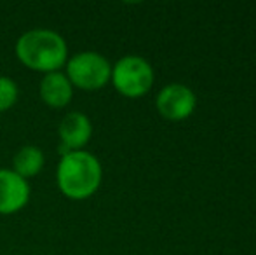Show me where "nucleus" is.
Wrapping results in <instances>:
<instances>
[{"label": "nucleus", "mask_w": 256, "mask_h": 255, "mask_svg": "<svg viewBox=\"0 0 256 255\" xmlns=\"http://www.w3.org/2000/svg\"><path fill=\"white\" fill-rule=\"evenodd\" d=\"M16 58L34 72L51 74L66 65L68 44L63 35L51 28H34L20 35L14 46Z\"/></svg>", "instance_id": "obj_2"}, {"label": "nucleus", "mask_w": 256, "mask_h": 255, "mask_svg": "<svg viewBox=\"0 0 256 255\" xmlns=\"http://www.w3.org/2000/svg\"><path fill=\"white\" fill-rule=\"evenodd\" d=\"M58 136L61 140V150L72 152V150H84L92 136V123L84 112H68L58 124Z\"/></svg>", "instance_id": "obj_7"}, {"label": "nucleus", "mask_w": 256, "mask_h": 255, "mask_svg": "<svg viewBox=\"0 0 256 255\" xmlns=\"http://www.w3.org/2000/svg\"><path fill=\"white\" fill-rule=\"evenodd\" d=\"M30 184L10 168H0V215H14L30 201Z\"/></svg>", "instance_id": "obj_6"}, {"label": "nucleus", "mask_w": 256, "mask_h": 255, "mask_svg": "<svg viewBox=\"0 0 256 255\" xmlns=\"http://www.w3.org/2000/svg\"><path fill=\"white\" fill-rule=\"evenodd\" d=\"M64 75L72 82L74 89L98 91L110 84L112 63L98 51H80L68 56Z\"/></svg>", "instance_id": "obj_3"}, {"label": "nucleus", "mask_w": 256, "mask_h": 255, "mask_svg": "<svg viewBox=\"0 0 256 255\" xmlns=\"http://www.w3.org/2000/svg\"><path fill=\"white\" fill-rule=\"evenodd\" d=\"M155 74L152 65L145 58L136 55H128L112 65L110 82L115 91L126 98H142L152 89Z\"/></svg>", "instance_id": "obj_4"}, {"label": "nucleus", "mask_w": 256, "mask_h": 255, "mask_svg": "<svg viewBox=\"0 0 256 255\" xmlns=\"http://www.w3.org/2000/svg\"><path fill=\"white\" fill-rule=\"evenodd\" d=\"M44 164H46V157L42 149H38L37 145H23L14 154L10 170L20 175L21 178L28 180V178L40 173Z\"/></svg>", "instance_id": "obj_9"}, {"label": "nucleus", "mask_w": 256, "mask_h": 255, "mask_svg": "<svg viewBox=\"0 0 256 255\" xmlns=\"http://www.w3.org/2000/svg\"><path fill=\"white\" fill-rule=\"evenodd\" d=\"M197 105L196 93L185 84L172 82L158 91L155 98L157 112L168 121H185L194 114Z\"/></svg>", "instance_id": "obj_5"}, {"label": "nucleus", "mask_w": 256, "mask_h": 255, "mask_svg": "<svg viewBox=\"0 0 256 255\" xmlns=\"http://www.w3.org/2000/svg\"><path fill=\"white\" fill-rule=\"evenodd\" d=\"M20 98V88L16 81L7 75H0V114L10 110Z\"/></svg>", "instance_id": "obj_10"}, {"label": "nucleus", "mask_w": 256, "mask_h": 255, "mask_svg": "<svg viewBox=\"0 0 256 255\" xmlns=\"http://www.w3.org/2000/svg\"><path fill=\"white\" fill-rule=\"evenodd\" d=\"M38 96L51 109H64L74 98V86L64 72L44 74L38 84Z\"/></svg>", "instance_id": "obj_8"}, {"label": "nucleus", "mask_w": 256, "mask_h": 255, "mask_svg": "<svg viewBox=\"0 0 256 255\" xmlns=\"http://www.w3.org/2000/svg\"><path fill=\"white\" fill-rule=\"evenodd\" d=\"M103 180L100 159L89 150H72L61 154L56 168L60 192L72 201L89 199L98 192Z\"/></svg>", "instance_id": "obj_1"}]
</instances>
